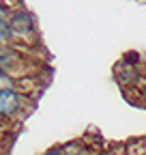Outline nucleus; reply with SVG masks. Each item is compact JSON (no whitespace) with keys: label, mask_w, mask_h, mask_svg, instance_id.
<instances>
[{"label":"nucleus","mask_w":146,"mask_h":155,"mask_svg":"<svg viewBox=\"0 0 146 155\" xmlns=\"http://www.w3.org/2000/svg\"><path fill=\"white\" fill-rule=\"evenodd\" d=\"M22 108V93L11 86L0 88V116H13Z\"/></svg>","instance_id":"1"},{"label":"nucleus","mask_w":146,"mask_h":155,"mask_svg":"<svg viewBox=\"0 0 146 155\" xmlns=\"http://www.w3.org/2000/svg\"><path fill=\"white\" fill-rule=\"evenodd\" d=\"M9 28H11V35H17V37L32 35L34 32V19L28 11H15L9 17Z\"/></svg>","instance_id":"2"},{"label":"nucleus","mask_w":146,"mask_h":155,"mask_svg":"<svg viewBox=\"0 0 146 155\" xmlns=\"http://www.w3.org/2000/svg\"><path fill=\"white\" fill-rule=\"evenodd\" d=\"M43 155H67V153H65L62 149H47Z\"/></svg>","instance_id":"4"},{"label":"nucleus","mask_w":146,"mask_h":155,"mask_svg":"<svg viewBox=\"0 0 146 155\" xmlns=\"http://www.w3.org/2000/svg\"><path fill=\"white\" fill-rule=\"evenodd\" d=\"M9 13V9H7V5H2V2H0V17H5Z\"/></svg>","instance_id":"6"},{"label":"nucleus","mask_w":146,"mask_h":155,"mask_svg":"<svg viewBox=\"0 0 146 155\" xmlns=\"http://www.w3.org/2000/svg\"><path fill=\"white\" fill-rule=\"evenodd\" d=\"M11 39V28L5 22V17H0V41H9Z\"/></svg>","instance_id":"3"},{"label":"nucleus","mask_w":146,"mask_h":155,"mask_svg":"<svg viewBox=\"0 0 146 155\" xmlns=\"http://www.w3.org/2000/svg\"><path fill=\"white\" fill-rule=\"evenodd\" d=\"M65 153H67V155H86L82 149H75V151H71V147H67V151H65Z\"/></svg>","instance_id":"5"}]
</instances>
